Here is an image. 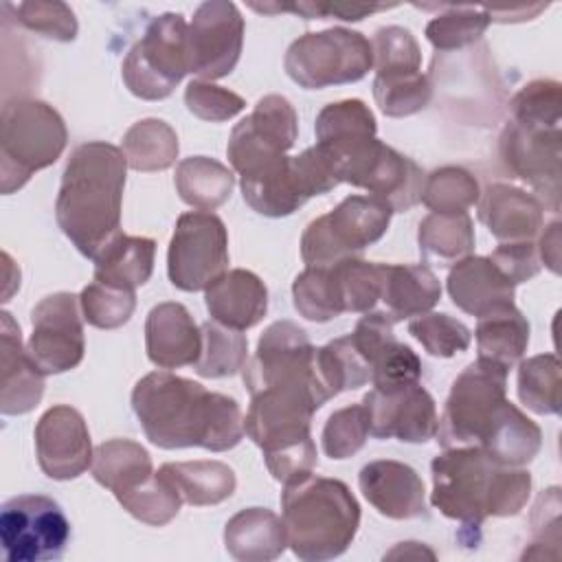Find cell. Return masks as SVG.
Here are the masks:
<instances>
[{
	"label": "cell",
	"mask_w": 562,
	"mask_h": 562,
	"mask_svg": "<svg viewBox=\"0 0 562 562\" xmlns=\"http://www.w3.org/2000/svg\"><path fill=\"white\" fill-rule=\"evenodd\" d=\"M132 408L145 437L165 450L198 446L224 452L244 437V415L235 397L206 391L171 371L143 375L134 384Z\"/></svg>",
	"instance_id": "1"
},
{
	"label": "cell",
	"mask_w": 562,
	"mask_h": 562,
	"mask_svg": "<svg viewBox=\"0 0 562 562\" xmlns=\"http://www.w3.org/2000/svg\"><path fill=\"white\" fill-rule=\"evenodd\" d=\"M125 176V154L103 140L75 147L61 173L55 200L57 224L75 248L92 261L121 235Z\"/></svg>",
	"instance_id": "2"
},
{
	"label": "cell",
	"mask_w": 562,
	"mask_h": 562,
	"mask_svg": "<svg viewBox=\"0 0 562 562\" xmlns=\"http://www.w3.org/2000/svg\"><path fill=\"white\" fill-rule=\"evenodd\" d=\"M430 472L432 507L470 529H479L487 516H516L531 494L527 470L501 465L479 446L443 448Z\"/></svg>",
	"instance_id": "3"
},
{
	"label": "cell",
	"mask_w": 562,
	"mask_h": 562,
	"mask_svg": "<svg viewBox=\"0 0 562 562\" xmlns=\"http://www.w3.org/2000/svg\"><path fill=\"white\" fill-rule=\"evenodd\" d=\"M327 402L325 393L305 380L274 382L250 395L244 432L261 448L270 474L285 483L316 468L312 415Z\"/></svg>",
	"instance_id": "4"
},
{
	"label": "cell",
	"mask_w": 562,
	"mask_h": 562,
	"mask_svg": "<svg viewBox=\"0 0 562 562\" xmlns=\"http://www.w3.org/2000/svg\"><path fill=\"white\" fill-rule=\"evenodd\" d=\"M283 485L281 512L292 553L305 562L342 555L360 527V505L347 483L305 472Z\"/></svg>",
	"instance_id": "5"
},
{
	"label": "cell",
	"mask_w": 562,
	"mask_h": 562,
	"mask_svg": "<svg viewBox=\"0 0 562 562\" xmlns=\"http://www.w3.org/2000/svg\"><path fill=\"white\" fill-rule=\"evenodd\" d=\"M68 143L61 114L40 99H11L0 114V189H22L31 176L57 162Z\"/></svg>",
	"instance_id": "6"
},
{
	"label": "cell",
	"mask_w": 562,
	"mask_h": 562,
	"mask_svg": "<svg viewBox=\"0 0 562 562\" xmlns=\"http://www.w3.org/2000/svg\"><path fill=\"white\" fill-rule=\"evenodd\" d=\"M299 136V116L281 94H266L241 119L228 138L226 156L241 182L263 180L285 169Z\"/></svg>",
	"instance_id": "7"
},
{
	"label": "cell",
	"mask_w": 562,
	"mask_h": 562,
	"mask_svg": "<svg viewBox=\"0 0 562 562\" xmlns=\"http://www.w3.org/2000/svg\"><path fill=\"white\" fill-rule=\"evenodd\" d=\"M393 209L375 195H347L334 211L318 215L301 235L305 266H334L360 257L364 248L382 239Z\"/></svg>",
	"instance_id": "8"
},
{
	"label": "cell",
	"mask_w": 562,
	"mask_h": 562,
	"mask_svg": "<svg viewBox=\"0 0 562 562\" xmlns=\"http://www.w3.org/2000/svg\"><path fill=\"white\" fill-rule=\"evenodd\" d=\"M283 68L305 90L353 83L373 68V48L362 33L345 26L310 31L288 46Z\"/></svg>",
	"instance_id": "9"
},
{
	"label": "cell",
	"mask_w": 562,
	"mask_h": 562,
	"mask_svg": "<svg viewBox=\"0 0 562 562\" xmlns=\"http://www.w3.org/2000/svg\"><path fill=\"white\" fill-rule=\"evenodd\" d=\"M189 24L182 13H162L127 50L121 75L127 90L145 101L167 99L189 72Z\"/></svg>",
	"instance_id": "10"
},
{
	"label": "cell",
	"mask_w": 562,
	"mask_h": 562,
	"mask_svg": "<svg viewBox=\"0 0 562 562\" xmlns=\"http://www.w3.org/2000/svg\"><path fill=\"white\" fill-rule=\"evenodd\" d=\"M507 369L476 358L452 382L437 426L443 448L476 446L496 408L507 400Z\"/></svg>",
	"instance_id": "11"
},
{
	"label": "cell",
	"mask_w": 562,
	"mask_h": 562,
	"mask_svg": "<svg viewBox=\"0 0 562 562\" xmlns=\"http://www.w3.org/2000/svg\"><path fill=\"white\" fill-rule=\"evenodd\" d=\"M228 233L213 211H189L176 222L169 250V281L184 292L206 290L228 268Z\"/></svg>",
	"instance_id": "12"
},
{
	"label": "cell",
	"mask_w": 562,
	"mask_h": 562,
	"mask_svg": "<svg viewBox=\"0 0 562 562\" xmlns=\"http://www.w3.org/2000/svg\"><path fill=\"white\" fill-rule=\"evenodd\" d=\"M0 540L9 562L59 560L70 540V522L53 498L20 494L2 505Z\"/></svg>",
	"instance_id": "13"
},
{
	"label": "cell",
	"mask_w": 562,
	"mask_h": 562,
	"mask_svg": "<svg viewBox=\"0 0 562 562\" xmlns=\"http://www.w3.org/2000/svg\"><path fill=\"white\" fill-rule=\"evenodd\" d=\"M241 378L250 395L274 382L307 380L331 400L321 375L318 347H314L307 331L292 321H274L266 327L255 356L241 369Z\"/></svg>",
	"instance_id": "14"
},
{
	"label": "cell",
	"mask_w": 562,
	"mask_h": 562,
	"mask_svg": "<svg viewBox=\"0 0 562 562\" xmlns=\"http://www.w3.org/2000/svg\"><path fill=\"white\" fill-rule=\"evenodd\" d=\"M424 180L426 176L413 158L378 138L362 145L342 162V182L384 200L393 213L411 211L422 202Z\"/></svg>",
	"instance_id": "15"
},
{
	"label": "cell",
	"mask_w": 562,
	"mask_h": 562,
	"mask_svg": "<svg viewBox=\"0 0 562 562\" xmlns=\"http://www.w3.org/2000/svg\"><path fill=\"white\" fill-rule=\"evenodd\" d=\"M503 167L527 182L538 200L560 211V127H533L507 121L498 136Z\"/></svg>",
	"instance_id": "16"
},
{
	"label": "cell",
	"mask_w": 562,
	"mask_h": 562,
	"mask_svg": "<svg viewBox=\"0 0 562 562\" xmlns=\"http://www.w3.org/2000/svg\"><path fill=\"white\" fill-rule=\"evenodd\" d=\"M79 307V296L72 292H53L33 307L26 351L44 375L66 373L83 360L86 340Z\"/></svg>",
	"instance_id": "17"
},
{
	"label": "cell",
	"mask_w": 562,
	"mask_h": 562,
	"mask_svg": "<svg viewBox=\"0 0 562 562\" xmlns=\"http://www.w3.org/2000/svg\"><path fill=\"white\" fill-rule=\"evenodd\" d=\"M244 18L235 2H202L189 22V72L215 81L235 70L244 46Z\"/></svg>",
	"instance_id": "18"
},
{
	"label": "cell",
	"mask_w": 562,
	"mask_h": 562,
	"mask_svg": "<svg viewBox=\"0 0 562 562\" xmlns=\"http://www.w3.org/2000/svg\"><path fill=\"white\" fill-rule=\"evenodd\" d=\"M362 404L369 415V435L375 439L395 437L406 443H424L437 435V406L419 382L386 391L373 389Z\"/></svg>",
	"instance_id": "19"
},
{
	"label": "cell",
	"mask_w": 562,
	"mask_h": 562,
	"mask_svg": "<svg viewBox=\"0 0 562 562\" xmlns=\"http://www.w3.org/2000/svg\"><path fill=\"white\" fill-rule=\"evenodd\" d=\"M35 452L42 472L53 481H70L92 465V441L83 415L68 406H50L35 426Z\"/></svg>",
	"instance_id": "20"
},
{
	"label": "cell",
	"mask_w": 562,
	"mask_h": 562,
	"mask_svg": "<svg viewBox=\"0 0 562 562\" xmlns=\"http://www.w3.org/2000/svg\"><path fill=\"white\" fill-rule=\"evenodd\" d=\"M358 485L373 509L386 518L411 520L428 514L424 481L402 461H369L358 474Z\"/></svg>",
	"instance_id": "21"
},
{
	"label": "cell",
	"mask_w": 562,
	"mask_h": 562,
	"mask_svg": "<svg viewBox=\"0 0 562 562\" xmlns=\"http://www.w3.org/2000/svg\"><path fill=\"white\" fill-rule=\"evenodd\" d=\"M145 349L151 364L160 369L195 364L202 351V331L182 303L162 301L147 314Z\"/></svg>",
	"instance_id": "22"
},
{
	"label": "cell",
	"mask_w": 562,
	"mask_h": 562,
	"mask_svg": "<svg viewBox=\"0 0 562 562\" xmlns=\"http://www.w3.org/2000/svg\"><path fill=\"white\" fill-rule=\"evenodd\" d=\"M44 395V373L22 347L20 325L9 312L0 314V411L24 415Z\"/></svg>",
	"instance_id": "23"
},
{
	"label": "cell",
	"mask_w": 562,
	"mask_h": 562,
	"mask_svg": "<svg viewBox=\"0 0 562 562\" xmlns=\"http://www.w3.org/2000/svg\"><path fill=\"white\" fill-rule=\"evenodd\" d=\"M479 220L498 241H529L544 220L538 195L507 182H492L479 195Z\"/></svg>",
	"instance_id": "24"
},
{
	"label": "cell",
	"mask_w": 562,
	"mask_h": 562,
	"mask_svg": "<svg viewBox=\"0 0 562 562\" xmlns=\"http://www.w3.org/2000/svg\"><path fill=\"white\" fill-rule=\"evenodd\" d=\"M452 303L470 314L485 316L514 303V283L490 261V257L470 255L454 263L446 279Z\"/></svg>",
	"instance_id": "25"
},
{
	"label": "cell",
	"mask_w": 562,
	"mask_h": 562,
	"mask_svg": "<svg viewBox=\"0 0 562 562\" xmlns=\"http://www.w3.org/2000/svg\"><path fill=\"white\" fill-rule=\"evenodd\" d=\"M204 303L213 321L244 331L266 316L268 290L255 272L233 268L204 290Z\"/></svg>",
	"instance_id": "26"
},
{
	"label": "cell",
	"mask_w": 562,
	"mask_h": 562,
	"mask_svg": "<svg viewBox=\"0 0 562 562\" xmlns=\"http://www.w3.org/2000/svg\"><path fill=\"white\" fill-rule=\"evenodd\" d=\"M476 446L501 465L522 468L540 452L542 430L516 404L505 400L496 408Z\"/></svg>",
	"instance_id": "27"
},
{
	"label": "cell",
	"mask_w": 562,
	"mask_h": 562,
	"mask_svg": "<svg viewBox=\"0 0 562 562\" xmlns=\"http://www.w3.org/2000/svg\"><path fill=\"white\" fill-rule=\"evenodd\" d=\"M224 547L239 562H268L288 547L283 518L266 507H246L224 525Z\"/></svg>",
	"instance_id": "28"
},
{
	"label": "cell",
	"mask_w": 562,
	"mask_h": 562,
	"mask_svg": "<svg viewBox=\"0 0 562 562\" xmlns=\"http://www.w3.org/2000/svg\"><path fill=\"white\" fill-rule=\"evenodd\" d=\"M441 299V283L426 263H382V294L393 321L422 316Z\"/></svg>",
	"instance_id": "29"
},
{
	"label": "cell",
	"mask_w": 562,
	"mask_h": 562,
	"mask_svg": "<svg viewBox=\"0 0 562 562\" xmlns=\"http://www.w3.org/2000/svg\"><path fill=\"white\" fill-rule=\"evenodd\" d=\"M378 123L369 105L360 99L327 103L314 123L316 145L329 149L342 162L362 145L375 138Z\"/></svg>",
	"instance_id": "30"
},
{
	"label": "cell",
	"mask_w": 562,
	"mask_h": 562,
	"mask_svg": "<svg viewBox=\"0 0 562 562\" xmlns=\"http://www.w3.org/2000/svg\"><path fill=\"white\" fill-rule=\"evenodd\" d=\"M154 239L121 233L94 259V281L123 290H136L149 281L154 272Z\"/></svg>",
	"instance_id": "31"
},
{
	"label": "cell",
	"mask_w": 562,
	"mask_h": 562,
	"mask_svg": "<svg viewBox=\"0 0 562 562\" xmlns=\"http://www.w3.org/2000/svg\"><path fill=\"white\" fill-rule=\"evenodd\" d=\"M92 476L116 498L143 485L151 474L149 452L132 439H108L94 448Z\"/></svg>",
	"instance_id": "32"
},
{
	"label": "cell",
	"mask_w": 562,
	"mask_h": 562,
	"mask_svg": "<svg viewBox=\"0 0 562 562\" xmlns=\"http://www.w3.org/2000/svg\"><path fill=\"white\" fill-rule=\"evenodd\" d=\"M479 358L496 362L507 371L522 360L529 345V323L512 303L479 318L476 325Z\"/></svg>",
	"instance_id": "33"
},
{
	"label": "cell",
	"mask_w": 562,
	"mask_h": 562,
	"mask_svg": "<svg viewBox=\"0 0 562 562\" xmlns=\"http://www.w3.org/2000/svg\"><path fill=\"white\" fill-rule=\"evenodd\" d=\"M173 184L184 204L198 211H215L231 198L235 176L215 158L189 156L178 162Z\"/></svg>",
	"instance_id": "34"
},
{
	"label": "cell",
	"mask_w": 562,
	"mask_h": 562,
	"mask_svg": "<svg viewBox=\"0 0 562 562\" xmlns=\"http://www.w3.org/2000/svg\"><path fill=\"white\" fill-rule=\"evenodd\" d=\"M178 490L182 503L204 507L233 496L237 487L235 472L222 461H178L158 468Z\"/></svg>",
	"instance_id": "35"
},
{
	"label": "cell",
	"mask_w": 562,
	"mask_h": 562,
	"mask_svg": "<svg viewBox=\"0 0 562 562\" xmlns=\"http://www.w3.org/2000/svg\"><path fill=\"white\" fill-rule=\"evenodd\" d=\"M417 244L424 261L452 266L474 250V226L468 213H428L419 222Z\"/></svg>",
	"instance_id": "36"
},
{
	"label": "cell",
	"mask_w": 562,
	"mask_h": 562,
	"mask_svg": "<svg viewBox=\"0 0 562 562\" xmlns=\"http://www.w3.org/2000/svg\"><path fill=\"white\" fill-rule=\"evenodd\" d=\"M121 151L134 171H165L176 162L180 143L167 121L140 119L123 134Z\"/></svg>",
	"instance_id": "37"
},
{
	"label": "cell",
	"mask_w": 562,
	"mask_h": 562,
	"mask_svg": "<svg viewBox=\"0 0 562 562\" xmlns=\"http://www.w3.org/2000/svg\"><path fill=\"white\" fill-rule=\"evenodd\" d=\"M202 351L193 364L195 373L202 378H228L244 369L248 362V338L239 329H231L217 321H204Z\"/></svg>",
	"instance_id": "38"
},
{
	"label": "cell",
	"mask_w": 562,
	"mask_h": 562,
	"mask_svg": "<svg viewBox=\"0 0 562 562\" xmlns=\"http://www.w3.org/2000/svg\"><path fill=\"white\" fill-rule=\"evenodd\" d=\"M292 301L294 310L312 323H327L345 312L331 266H307L299 272L292 283Z\"/></svg>",
	"instance_id": "39"
},
{
	"label": "cell",
	"mask_w": 562,
	"mask_h": 562,
	"mask_svg": "<svg viewBox=\"0 0 562 562\" xmlns=\"http://www.w3.org/2000/svg\"><path fill=\"white\" fill-rule=\"evenodd\" d=\"M443 13L426 24V40L437 50H454L470 46L483 37L492 24L487 7L472 4H441Z\"/></svg>",
	"instance_id": "40"
},
{
	"label": "cell",
	"mask_w": 562,
	"mask_h": 562,
	"mask_svg": "<svg viewBox=\"0 0 562 562\" xmlns=\"http://www.w3.org/2000/svg\"><path fill=\"white\" fill-rule=\"evenodd\" d=\"M373 99L384 116L402 119L422 112L432 99V83L422 72H380L373 79Z\"/></svg>",
	"instance_id": "41"
},
{
	"label": "cell",
	"mask_w": 562,
	"mask_h": 562,
	"mask_svg": "<svg viewBox=\"0 0 562 562\" xmlns=\"http://www.w3.org/2000/svg\"><path fill=\"white\" fill-rule=\"evenodd\" d=\"M481 187L479 180L463 167L446 165L430 171L424 180L422 202L432 213H468L470 206L479 202Z\"/></svg>",
	"instance_id": "42"
},
{
	"label": "cell",
	"mask_w": 562,
	"mask_h": 562,
	"mask_svg": "<svg viewBox=\"0 0 562 562\" xmlns=\"http://www.w3.org/2000/svg\"><path fill=\"white\" fill-rule=\"evenodd\" d=\"M518 397L538 415L560 413V360L555 353H538L520 360Z\"/></svg>",
	"instance_id": "43"
},
{
	"label": "cell",
	"mask_w": 562,
	"mask_h": 562,
	"mask_svg": "<svg viewBox=\"0 0 562 562\" xmlns=\"http://www.w3.org/2000/svg\"><path fill=\"white\" fill-rule=\"evenodd\" d=\"M116 501L130 516L151 527H162L171 522L182 505L176 485L160 470L154 472L143 485L119 496Z\"/></svg>",
	"instance_id": "44"
},
{
	"label": "cell",
	"mask_w": 562,
	"mask_h": 562,
	"mask_svg": "<svg viewBox=\"0 0 562 562\" xmlns=\"http://www.w3.org/2000/svg\"><path fill=\"white\" fill-rule=\"evenodd\" d=\"M345 312L367 314L375 307L382 294V263L349 257L331 266Z\"/></svg>",
	"instance_id": "45"
},
{
	"label": "cell",
	"mask_w": 562,
	"mask_h": 562,
	"mask_svg": "<svg viewBox=\"0 0 562 562\" xmlns=\"http://www.w3.org/2000/svg\"><path fill=\"white\" fill-rule=\"evenodd\" d=\"M4 11L13 15V20L31 33L55 42H72L77 37V18L66 2H4Z\"/></svg>",
	"instance_id": "46"
},
{
	"label": "cell",
	"mask_w": 562,
	"mask_h": 562,
	"mask_svg": "<svg viewBox=\"0 0 562 562\" xmlns=\"http://www.w3.org/2000/svg\"><path fill=\"white\" fill-rule=\"evenodd\" d=\"M83 318L99 329H116L125 325L136 310V292L92 281L79 294Z\"/></svg>",
	"instance_id": "47"
},
{
	"label": "cell",
	"mask_w": 562,
	"mask_h": 562,
	"mask_svg": "<svg viewBox=\"0 0 562 562\" xmlns=\"http://www.w3.org/2000/svg\"><path fill=\"white\" fill-rule=\"evenodd\" d=\"M408 334L435 358H452L470 347L472 331L443 312H426L408 323Z\"/></svg>",
	"instance_id": "48"
},
{
	"label": "cell",
	"mask_w": 562,
	"mask_h": 562,
	"mask_svg": "<svg viewBox=\"0 0 562 562\" xmlns=\"http://www.w3.org/2000/svg\"><path fill=\"white\" fill-rule=\"evenodd\" d=\"M512 121L533 127H560V83L555 79H533L509 101Z\"/></svg>",
	"instance_id": "49"
},
{
	"label": "cell",
	"mask_w": 562,
	"mask_h": 562,
	"mask_svg": "<svg viewBox=\"0 0 562 562\" xmlns=\"http://www.w3.org/2000/svg\"><path fill=\"white\" fill-rule=\"evenodd\" d=\"M369 437V415L364 404H351L345 408L334 411L321 435L323 452L329 459H347L353 457L367 441Z\"/></svg>",
	"instance_id": "50"
},
{
	"label": "cell",
	"mask_w": 562,
	"mask_h": 562,
	"mask_svg": "<svg viewBox=\"0 0 562 562\" xmlns=\"http://www.w3.org/2000/svg\"><path fill=\"white\" fill-rule=\"evenodd\" d=\"M375 75L422 70V48L404 26H382L371 40Z\"/></svg>",
	"instance_id": "51"
},
{
	"label": "cell",
	"mask_w": 562,
	"mask_h": 562,
	"mask_svg": "<svg viewBox=\"0 0 562 562\" xmlns=\"http://www.w3.org/2000/svg\"><path fill=\"white\" fill-rule=\"evenodd\" d=\"M419 378L422 360L408 345L400 342L397 338H391L371 362L373 389H400L419 382Z\"/></svg>",
	"instance_id": "52"
},
{
	"label": "cell",
	"mask_w": 562,
	"mask_h": 562,
	"mask_svg": "<svg viewBox=\"0 0 562 562\" xmlns=\"http://www.w3.org/2000/svg\"><path fill=\"white\" fill-rule=\"evenodd\" d=\"M184 105L202 121L222 123L237 116L246 108V101L237 92L215 86L213 81L193 79L184 88Z\"/></svg>",
	"instance_id": "53"
},
{
	"label": "cell",
	"mask_w": 562,
	"mask_h": 562,
	"mask_svg": "<svg viewBox=\"0 0 562 562\" xmlns=\"http://www.w3.org/2000/svg\"><path fill=\"white\" fill-rule=\"evenodd\" d=\"M259 13H279V11H292L303 15L305 20H345V22H358L375 11L393 9L395 4H347V2H299V4H250Z\"/></svg>",
	"instance_id": "54"
},
{
	"label": "cell",
	"mask_w": 562,
	"mask_h": 562,
	"mask_svg": "<svg viewBox=\"0 0 562 562\" xmlns=\"http://www.w3.org/2000/svg\"><path fill=\"white\" fill-rule=\"evenodd\" d=\"M490 261L514 283H525L533 279L540 272V257L536 244L529 241H501L492 255Z\"/></svg>",
	"instance_id": "55"
},
{
	"label": "cell",
	"mask_w": 562,
	"mask_h": 562,
	"mask_svg": "<svg viewBox=\"0 0 562 562\" xmlns=\"http://www.w3.org/2000/svg\"><path fill=\"white\" fill-rule=\"evenodd\" d=\"M538 257H540V263H544L551 272H560L558 263H560V222H551L544 233L540 235L538 244Z\"/></svg>",
	"instance_id": "56"
},
{
	"label": "cell",
	"mask_w": 562,
	"mask_h": 562,
	"mask_svg": "<svg viewBox=\"0 0 562 562\" xmlns=\"http://www.w3.org/2000/svg\"><path fill=\"white\" fill-rule=\"evenodd\" d=\"M435 558L430 549H426L422 542H400L393 551H389L384 558Z\"/></svg>",
	"instance_id": "57"
}]
</instances>
